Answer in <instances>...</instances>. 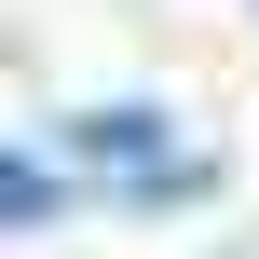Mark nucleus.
<instances>
[{"mask_svg":"<svg viewBox=\"0 0 259 259\" xmlns=\"http://www.w3.org/2000/svg\"><path fill=\"white\" fill-rule=\"evenodd\" d=\"M55 150H68V164H96V178H123V191H150V205H164V191H191L178 123H164L150 96H123V109H68V123H55Z\"/></svg>","mask_w":259,"mask_h":259,"instance_id":"nucleus-1","label":"nucleus"},{"mask_svg":"<svg viewBox=\"0 0 259 259\" xmlns=\"http://www.w3.org/2000/svg\"><path fill=\"white\" fill-rule=\"evenodd\" d=\"M55 205H68V178H55V164H27V150H0V232H41Z\"/></svg>","mask_w":259,"mask_h":259,"instance_id":"nucleus-2","label":"nucleus"}]
</instances>
